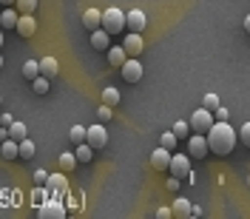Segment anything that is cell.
Listing matches in <instances>:
<instances>
[{
    "mask_svg": "<svg viewBox=\"0 0 250 219\" xmlns=\"http://www.w3.org/2000/svg\"><path fill=\"white\" fill-rule=\"evenodd\" d=\"M179 182H182V179H176V176H171V179L165 182V188H168V191H176V188H179Z\"/></svg>",
    "mask_w": 250,
    "mask_h": 219,
    "instance_id": "38",
    "label": "cell"
},
{
    "mask_svg": "<svg viewBox=\"0 0 250 219\" xmlns=\"http://www.w3.org/2000/svg\"><path fill=\"white\" fill-rule=\"evenodd\" d=\"M213 123H216L213 111H208L205 106H202V109H196L193 114H190V120H188V125H190V131H193V134H208Z\"/></svg>",
    "mask_w": 250,
    "mask_h": 219,
    "instance_id": "2",
    "label": "cell"
},
{
    "mask_svg": "<svg viewBox=\"0 0 250 219\" xmlns=\"http://www.w3.org/2000/svg\"><path fill=\"white\" fill-rule=\"evenodd\" d=\"M236 142H239V131L230 128L228 120H216V123L210 125V131H208V145H210V151L213 154H230L236 148Z\"/></svg>",
    "mask_w": 250,
    "mask_h": 219,
    "instance_id": "1",
    "label": "cell"
},
{
    "mask_svg": "<svg viewBox=\"0 0 250 219\" xmlns=\"http://www.w3.org/2000/svg\"><path fill=\"white\" fill-rule=\"evenodd\" d=\"M176 134H173V131H165V134H162V137H159V145H162V148H168V151H173V148H176Z\"/></svg>",
    "mask_w": 250,
    "mask_h": 219,
    "instance_id": "28",
    "label": "cell"
},
{
    "mask_svg": "<svg viewBox=\"0 0 250 219\" xmlns=\"http://www.w3.org/2000/svg\"><path fill=\"white\" fill-rule=\"evenodd\" d=\"M0 103H3V97H0Z\"/></svg>",
    "mask_w": 250,
    "mask_h": 219,
    "instance_id": "46",
    "label": "cell"
},
{
    "mask_svg": "<svg viewBox=\"0 0 250 219\" xmlns=\"http://www.w3.org/2000/svg\"><path fill=\"white\" fill-rule=\"evenodd\" d=\"M168 171H171V176H176V179H188V174H190V156L171 154V165H168Z\"/></svg>",
    "mask_w": 250,
    "mask_h": 219,
    "instance_id": "7",
    "label": "cell"
},
{
    "mask_svg": "<svg viewBox=\"0 0 250 219\" xmlns=\"http://www.w3.org/2000/svg\"><path fill=\"white\" fill-rule=\"evenodd\" d=\"M103 103H105V106H111V109H114V106H117V103H120V91H117V88H105V91H103Z\"/></svg>",
    "mask_w": 250,
    "mask_h": 219,
    "instance_id": "27",
    "label": "cell"
},
{
    "mask_svg": "<svg viewBox=\"0 0 250 219\" xmlns=\"http://www.w3.org/2000/svg\"><path fill=\"white\" fill-rule=\"evenodd\" d=\"M46 185H51L54 191H65L68 188V182H65V176L62 174H48V182Z\"/></svg>",
    "mask_w": 250,
    "mask_h": 219,
    "instance_id": "25",
    "label": "cell"
},
{
    "mask_svg": "<svg viewBox=\"0 0 250 219\" xmlns=\"http://www.w3.org/2000/svg\"><path fill=\"white\" fill-rule=\"evenodd\" d=\"M219 106H222V103H219L216 94H205V109H208V111H216Z\"/></svg>",
    "mask_w": 250,
    "mask_h": 219,
    "instance_id": "33",
    "label": "cell"
},
{
    "mask_svg": "<svg viewBox=\"0 0 250 219\" xmlns=\"http://www.w3.org/2000/svg\"><path fill=\"white\" fill-rule=\"evenodd\" d=\"M23 77H26V80L40 77V60H26V63H23Z\"/></svg>",
    "mask_w": 250,
    "mask_h": 219,
    "instance_id": "19",
    "label": "cell"
},
{
    "mask_svg": "<svg viewBox=\"0 0 250 219\" xmlns=\"http://www.w3.org/2000/svg\"><path fill=\"white\" fill-rule=\"evenodd\" d=\"M83 26L88 31L100 29L103 26V12H97V9H85V15H83Z\"/></svg>",
    "mask_w": 250,
    "mask_h": 219,
    "instance_id": "14",
    "label": "cell"
},
{
    "mask_svg": "<svg viewBox=\"0 0 250 219\" xmlns=\"http://www.w3.org/2000/svg\"><path fill=\"white\" fill-rule=\"evenodd\" d=\"M145 23H148V17H145V12H140V9H131V12L125 15V29L137 31V34H142Z\"/></svg>",
    "mask_w": 250,
    "mask_h": 219,
    "instance_id": "9",
    "label": "cell"
},
{
    "mask_svg": "<svg viewBox=\"0 0 250 219\" xmlns=\"http://www.w3.org/2000/svg\"><path fill=\"white\" fill-rule=\"evenodd\" d=\"M173 134H176V140H188V137H190V134H193V131H190V125L185 123V120H176V123H173V128H171Z\"/></svg>",
    "mask_w": 250,
    "mask_h": 219,
    "instance_id": "21",
    "label": "cell"
},
{
    "mask_svg": "<svg viewBox=\"0 0 250 219\" xmlns=\"http://www.w3.org/2000/svg\"><path fill=\"white\" fill-rule=\"evenodd\" d=\"M17 17H20L17 9H3V12H0V29H15Z\"/></svg>",
    "mask_w": 250,
    "mask_h": 219,
    "instance_id": "16",
    "label": "cell"
},
{
    "mask_svg": "<svg viewBox=\"0 0 250 219\" xmlns=\"http://www.w3.org/2000/svg\"><path fill=\"white\" fill-rule=\"evenodd\" d=\"M37 3H40V0H15V6H17V12H20V15H34Z\"/></svg>",
    "mask_w": 250,
    "mask_h": 219,
    "instance_id": "22",
    "label": "cell"
},
{
    "mask_svg": "<svg viewBox=\"0 0 250 219\" xmlns=\"http://www.w3.org/2000/svg\"><path fill=\"white\" fill-rule=\"evenodd\" d=\"M188 217H202V208H196V205H190V214Z\"/></svg>",
    "mask_w": 250,
    "mask_h": 219,
    "instance_id": "40",
    "label": "cell"
},
{
    "mask_svg": "<svg viewBox=\"0 0 250 219\" xmlns=\"http://www.w3.org/2000/svg\"><path fill=\"white\" fill-rule=\"evenodd\" d=\"M239 142H242L245 148H250V123H245L239 128Z\"/></svg>",
    "mask_w": 250,
    "mask_h": 219,
    "instance_id": "32",
    "label": "cell"
},
{
    "mask_svg": "<svg viewBox=\"0 0 250 219\" xmlns=\"http://www.w3.org/2000/svg\"><path fill=\"white\" fill-rule=\"evenodd\" d=\"M171 217H173L171 208H159V211H156V219H171Z\"/></svg>",
    "mask_w": 250,
    "mask_h": 219,
    "instance_id": "36",
    "label": "cell"
},
{
    "mask_svg": "<svg viewBox=\"0 0 250 219\" xmlns=\"http://www.w3.org/2000/svg\"><path fill=\"white\" fill-rule=\"evenodd\" d=\"M85 142L91 145L94 151H103V148L108 145V131H105V125L103 123L88 125V128H85Z\"/></svg>",
    "mask_w": 250,
    "mask_h": 219,
    "instance_id": "4",
    "label": "cell"
},
{
    "mask_svg": "<svg viewBox=\"0 0 250 219\" xmlns=\"http://www.w3.org/2000/svg\"><path fill=\"white\" fill-rule=\"evenodd\" d=\"M123 48H125V54H128V57H140V54H142V48H145V43H142V34L131 31V34L125 37Z\"/></svg>",
    "mask_w": 250,
    "mask_h": 219,
    "instance_id": "10",
    "label": "cell"
},
{
    "mask_svg": "<svg viewBox=\"0 0 250 219\" xmlns=\"http://www.w3.org/2000/svg\"><path fill=\"white\" fill-rule=\"evenodd\" d=\"M17 156H20V159H31V156H34V142L20 140L17 142Z\"/></svg>",
    "mask_w": 250,
    "mask_h": 219,
    "instance_id": "20",
    "label": "cell"
},
{
    "mask_svg": "<svg viewBox=\"0 0 250 219\" xmlns=\"http://www.w3.org/2000/svg\"><path fill=\"white\" fill-rule=\"evenodd\" d=\"M171 211H173V217H188V214H190V202H188V199H176V202L171 205Z\"/></svg>",
    "mask_w": 250,
    "mask_h": 219,
    "instance_id": "26",
    "label": "cell"
},
{
    "mask_svg": "<svg viewBox=\"0 0 250 219\" xmlns=\"http://www.w3.org/2000/svg\"><path fill=\"white\" fill-rule=\"evenodd\" d=\"M100 29H105L114 37V34H120V31L125 29V12H120V9H105L103 12V26Z\"/></svg>",
    "mask_w": 250,
    "mask_h": 219,
    "instance_id": "3",
    "label": "cell"
},
{
    "mask_svg": "<svg viewBox=\"0 0 250 219\" xmlns=\"http://www.w3.org/2000/svg\"><path fill=\"white\" fill-rule=\"evenodd\" d=\"M125 60H128V54H125L123 46H111V48H108V63L114 66V68H120Z\"/></svg>",
    "mask_w": 250,
    "mask_h": 219,
    "instance_id": "17",
    "label": "cell"
},
{
    "mask_svg": "<svg viewBox=\"0 0 250 219\" xmlns=\"http://www.w3.org/2000/svg\"><path fill=\"white\" fill-rule=\"evenodd\" d=\"M97 117H100V123H105V120H111V106H100V111H97Z\"/></svg>",
    "mask_w": 250,
    "mask_h": 219,
    "instance_id": "34",
    "label": "cell"
},
{
    "mask_svg": "<svg viewBox=\"0 0 250 219\" xmlns=\"http://www.w3.org/2000/svg\"><path fill=\"white\" fill-rule=\"evenodd\" d=\"M208 151H210L208 134H190V137H188V156H190V159H205Z\"/></svg>",
    "mask_w": 250,
    "mask_h": 219,
    "instance_id": "5",
    "label": "cell"
},
{
    "mask_svg": "<svg viewBox=\"0 0 250 219\" xmlns=\"http://www.w3.org/2000/svg\"><path fill=\"white\" fill-rule=\"evenodd\" d=\"M0 156L3 159H17V140H3V148H0Z\"/></svg>",
    "mask_w": 250,
    "mask_h": 219,
    "instance_id": "18",
    "label": "cell"
},
{
    "mask_svg": "<svg viewBox=\"0 0 250 219\" xmlns=\"http://www.w3.org/2000/svg\"><path fill=\"white\" fill-rule=\"evenodd\" d=\"M245 31H248V34H250V15L245 17Z\"/></svg>",
    "mask_w": 250,
    "mask_h": 219,
    "instance_id": "42",
    "label": "cell"
},
{
    "mask_svg": "<svg viewBox=\"0 0 250 219\" xmlns=\"http://www.w3.org/2000/svg\"><path fill=\"white\" fill-rule=\"evenodd\" d=\"M9 137H12V140H17V142H20V140H26V125H23V123H17V120H15V123L9 125Z\"/></svg>",
    "mask_w": 250,
    "mask_h": 219,
    "instance_id": "24",
    "label": "cell"
},
{
    "mask_svg": "<svg viewBox=\"0 0 250 219\" xmlns=\"http://www.w3.org/2000/svg\"><path fill=\"white\" fill-rule=\"evenodd\" d=\"M213 117H216V120H228V109H225V106H219V109L213 111Z\"/></svg>",
    "mask_w": 250,
    "mask_h": 219,
    "instance_id": "37",
    "label": "cell"
},
{
    "mask_svg": "<svg viewBox=\"0 0 250 219\" xmlns=\"http://www.w3.org/2000/svg\"><path fill=\"white\" fill-rule=\"evenodd\" d=\"M120 74H123L125 83H140V80H142V63H140V57H128V60L120 66Z\"/></svg>",
    "mask_w": 250,
    "mask_h": 219,
    "instance_id": "6",
    "label": "cell"
},
{
    "mask_svg": "<svg viewBox=\"0 0 250 219\" xmlns=\"http://www.w3.org/2000/svg\"><path fill=\"white\" fill-rule=\"evenodd\" d=\"M37 217L40 219H62L65 217V208L60 202H46V205L37 208Z\"/></svg>",
    "mask_w": 250,
    "mask_h": 219,
    "instance_id": "12",
    "label": "cell"
},
{
    "mask_svg": "<svg viewBox=\"0 0 250 219\" xmlns=\"http://www.w3.org/2000/svg\"><path fill=\"white\" fill-rule=\"evenodd\" d=\"M171 154L173 151H168V148H156L154 154H151V165H154V171H168V165H171Z\"/></svg>",
    "mask_w": 250,
    "mask_h": 219,
    "instance_id": "11",
    "label": "cell"
},
{
    "mask_svg": "<svg viewBox=\"0 0 250 219\" xmlns=\"http://www.w3.org/2000/svg\"><path fill=\"white\" fill-rule=\"evenodd\" d=\"M91 48L97 51H108L111 48V34L105 29H94L91 31Z\"/></svg>",
    "mask_w": 250,
    "mask_h": 219,
    "instance_id": "13",
    "label": "cell"
},
{
    "mask_svg": "<svg viewBox=\"0 0 250 219\" xmlns=\"http://www.w3.org/2000/svg\"><path fill=\"white\" fill-rule=\"evenodd\" d=\"M0 140H9V128H6V125L0 128Z\"/></svg>",
    "mask_w": 250,
    "mask_h": 219,
    "instance_id": "41",
    "label": "cell"
},
{
    "mask_svg": "<svg viewBox=\"0 0 250 219\" xmlns=\"http://www.w3.org/2000/svg\"><path fill=\"white\" fill-rule=\"evenodd\" d=\"M91 154H94V148L88 145V142H80V145H77V151H74L77 162H88V159H91Z\"/></svg>",
    "mask_w": 250,
    "mask_h": 219,
    "instance_id": "23",
    "label": "cell"
},
{
    "mask_svg": "<svg viewBox=\"0 0 250 219\" xmlns=\"http://www.w3.org/2000/svg\"><path fill=\"white\" fill-rule=\"evenodd\" d=\"M0 68H3V57H0Z\"/></svg>",
    "mask_w": 250,
    "mask_h": 219,
    "instance_id": "45",
    "label": "cell"
},
{
    "mask_svg": "<svg viewBox=\"0 0 250 219\" xmlns=\"http://www.w3.org/2000/svg\"><path fill=\"white\" fill-rule=\"evenodd\" d=\"M34 182H37V185H46V182H48V174L43 171V168H40V171H34Z\"/></svg>",
    "mask_w": 250,
    "mask_h": 219,
    "instance_id": "35",
    "label": "cell"
},
{
    "mask_svg": "<svg viewBox=\"0 0 250 219\" xmlns=\"http://www.w3.org/2000/svg\"><path fill=\"white\" fill-rule=\"evenodd\" d=\"M0 3H9V6H15V0H0Z\"/></svg>",
    "mask_w": 250,
    "mask_h": 219,
    "instance_id": "43",
    "label": "cell"
},
{
    "mask_svg": "<svg viewBox=\"0 0 250 219\" xmlns=\"http://www.w3.org/2000/svg\"><path fill=\"white\" fill-rule=\"evenodd\" d=\"M15 31L20 34V37H34V34H37V20H34V15H20L17 17Z\"/></svg>",
    "mask_w": 250,
    "mask_h": 219,
    "instance_id": "8",
    "label": "cell"
},
{
    "mask_svg": "<svg viewBox=\"0 0 250 219\" xmlns=\"http://www.w3.org/2000/svg\"><path fill=\"white\" fill-rule=\"evenodd\" d=\"M57 71H60V63L54 60V57H43V60H40V74H43V77H57Z\"/></svg>",
    "mask_w": 250,
    "mask_h": 219,
    "instance_id": "15",
    "label": "cell"
},
{
    "mask_svg": "<svg viewBox=\"0 0 250 219\" xmlns=\"http://www.w3.org/2000/svg\"><path fill=\"white\" fill-rule=\"evenodd\" d=\"M60 168L62 171H74V168H77V156L74 154H60Z\"/></svg>",
    "mask_w": 250,
    "mask_h": 219,
    "instance_id": "29",
    "label": "cell"
},
{
    "mask_svg": "<svg viewBox=\"0 0 250 219\" xmlns=\"http://www.w3.org/2000/svg\"><path fill=\"white\" fill-rule=\"evenodd\" d=\"M31 86H34V94H48V77H34L31 80Z\"/></svg>",
    "mask_w": 250,
    "mask_h": 219,
    "instance_id": "30",
    "label": "cell"
},
{
    "mask_svg": "<svg viewBox=\"0 0 250 219\" xmlns=\"http://www.w3.org/2000/svg\"><path fill=\"white\" fill-rule=\"evenodd\" d=\"M12 123H15V117H12V114H3V117H0V125H6V128H9Z\"/></svg>",
    "mask_w": 250,
    "mask_h": 219,
    "instance_id": "39",
    "label": "cell"
},
{
    "mask_svg": "<svg viewBox=\"0 0 250 219\" xmlns=\"http://www.w3.org/2000/svg\"><path fill=\"white\" fill-rule=\"evenodd\" d=\"M68 137H71V142H77V145L80 142H85V128H83V125H74Z\"/></svg>",
    "mask_w": 250,
    "mask_h": 219,
    "instance_id": "31",
    "label": "cell"
},
{
    "mask_svg": "<svg viewBox=\"0 0 250 219\" xmlns=\"http://www.w3.org/2000/svg\"><path fill=\"white\" fill-rule=\"evenodd\" d=\"M0 48H3V29H0Z\"/></svg>",
    "mask_w": 250,
    "mask_h": 219,
    "instance_id": "44",
    "label": "cell"
}]
</instances>
